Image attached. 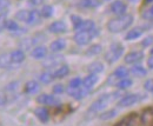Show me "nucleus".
I'll use <instances>...</instances> for the list:
<instances>
[{
	"mask_svg": "<svg viewBox=\"0 0 153 126\" xmlns=\"http://www.w3.org/2000/svg\"><path fill=\"white\" fill-rule=\"evenodd\" d=\"M70 73V67L67 66V65H62V66H60L59 69H57L53 74H54V78L56 79H61V78H65L67 74Z\"/></svg>",
	"mask_w": 153,
	"mask_h": 126,
	"instance_id": "nucleus-22",
	"label": "nucleus"
},
{
	"mask_svg": "<svg viewBox=\"0 0 153 126\" xmlns=\"http://www.w3.org/2000/svg\"><path fill=\"white\" fill-rule=\"evenodd\" d=\"M143 95L140 94H135V93H131V94H126L124 95L119 101H118V107L120 108H125V107H130L134 104H137L138 101H140L143 98Z\"/></svg>",
	"mask_w": 153,
	"mask_h": 126,
	"instance_id": "nucleus-5",
	"label": "nucleus"
},
{
	"mask_svg": "<svg viewBox=\"0 0 153 126\" xmlns=\"http://www.w3.org/2000/svg\"><path fill=\"white\" fill-rule=\"evenodd\" d=\"M143 34V30L141 28H133L131 31H128L125 36L126 40H134V39H138L139 37Z\"/></svg>",
	"mask_w": 153,
	"mask_h": 126,
	"instance_id": "nucleus-27",
	"label": "nucleus"
},
{
	"mask_svg": "<svg viewBox=\"0 0 153 126\" xmlns=\"http://www.w3.org/2000/svg\"><path fill=\"white\" fill-rule=\"evenodd\" d=\"M143 58H144V53L141 51L130 52L128 54L125 55V63L126 64H130V65H133V64H137V63L141 61Z\"/></svg>",
	"mask_w": 153,
	"mask_h": 126,
	"instance_id": "nucleus-12",
	"label": "nucleus"
},
{
	"mask_svg": "<svg viewBox=\"0 0 153 126\" xmlns=\"http://www.w3.org/2000/svg\"><path fill=\"white\" fill-rule=\"evenodd\" d=\"M87 71L90 73L99 74V73H101L104 71V65H102V63H100V61H94V63H92V64H90V65L87 66Z\"/></svg>",
	"mask_w": 153,
	"mask_h": 126,
	"instance_id": "nucleus-21",
	"label": "nucleus"
},
{
	"mask_svg": "<svg viewBox=\"0 0 153 126\" xmlns=\"http://www.w3.org/2000/svg\"><path fill=\"white\" fill-rule=\"evenodd\" d=\"M62 60H64V57H62V55L53 54V55L48 57L47 59H45V61L42 63V65H44V67H46V69H51V67H54V66L59 65L60 63H62Z\"/></svg>",
	"mask_w": 153,
	"mask_h": 126,
	"instance_id": "nucleus-11",
	"label": "nucleus"
},
{
	"mask_svg": "<svg viewBox=\"0 0 153 126\" xmlns=\"http://www.w3.org/2000/svg\"><path fill=\"white\" fill-rule=\"evenodd\" d=\"M6 24H7V19H6V14H0V32L6 28Z\"/></svg>",
	"mask_w": 153,
	"mask_h": 126,
	"instance_id": "nucleus-43",
	"label": "nucleus"
},
{
	"mask_svg": "<svg viewBox=\"0 0 153 126\" xmlns=\"http://www.w3.org/2000/svg\"><path fill=\"white\" fill-rule=\"evenodd\" d=\"M6 28L10 31V32H13L16 33L17 31H19V25L17 24V21L14 20H7V24H6Z\"/></svg>",
	"mask_w": 153,
	"mask_h": 126,
	"instance_id": "nucleus-35",
	"label": "nucleus"
},
{
	"mask_svg": "<svg viewBox=\"0 0 153 126\" xmlns=\"http://www.w3.org/2000/svg\"><path fill=\"white\" fill-rule=\"evenodd\" d=\"M151 53H152V54H153V48H152V50H151Z\"/></svg>",
	"mask_w": 153,
	"mask_h": 126,
	"instance_id": "nucleus-49",
	"label": "nucleus"
},
{
	"mask_svg": "<svg viewBox=\"0 0 153 126\" xmlns=\"http://www.w3.org/2000/svg\"><path fill=\"white\" fill-rule=\"evenodd\" d=\"M40 19H41V13L39 11H37V10L30 11V16H28L27 24L28 25H37V24L40 22Z\"/></svg>",
	"mask_w": 153,
	"mask_h": 126,
	"instance_id": "nucleus-19",
	"label": "nucleus"
},
{
	"mask_svg": "<svg viewBox=\"0 0 153 126\" xmlns=\"http://www.w3.org/2000/svg\"><path fill=\"white\" fill-rule=\"evenodd\" d=\"M124 53V46L119 42H113L110 46V50L105 54V59L108 64H113L119 60V58Z\"/></svg>",
	"mask_w": 153,
	"mask_h": 126,
	"instance_id": "nucleus-4",
	"label": "nucleus"
},
{
	"mask_svg": "<svg viewBox=\"0 0 153 126\" xmlns=\"http://www.w3.org/2000/svg\"><path fill=\"white\" fill-rule=\"evenodd\" d=\"M82 85V80L79 78V77H76V78H73L72 80H70V83H68V87H80Z\"/></svg>",
	"mask_w": 153,
	"mask_h": 126,
	"instance_id": "nucleus-36",
	"label": "nucleus"
},
{
	"mask_svg": "<svg viewBox=\"0 0 153 126\" xmlns=\"http://www.w3.org/2000/svg\"><path fill=\"white\" fill-rule=\"evenodd\" d=\"M46 55H47V48L45 46H37L31 52V57L34 59H42Z\"/></svg>",
	"mask_w": 153,
	"mask_h": 126,
	"instance_id": "nucleus-17",
	"label": "nucleus"
},
{
	"mask_svg": "<svg viewBox=\"0 0 153 126\" xmlns=\"http://www.w3.org/2000/svg\"><path fill=\"white\" fill-rule=\"evenodd\" d=\"M106 1H108V0H106Z\"/></svg>",
	"mask_w": 153,
	"mask_h": 126,
	"instance_id": "nucleus-50",
	"label": "nucleus"
},
{
	"mask_svg": "<svg viewBox=\"0 0 153 126\" xmlns=\"http://www.w3.org/2000/svg\"><path fill=\"white\" fill-rule=\"evenodd\" d=\"M113 73H114L119 79H123V78H126V77L128 75V70L125 69L124 66H119V67L115 69V71Z\"/></svg>",
	"mask_w": 153,
	"mask_h": 126,
	"instance_id": "nucleus-34",
	"label": "nucleus"
},
{
	"mask_svg": "<svg viewBox=\"0 0 153 126\" xmlns=\"http://www.w3.org/2000/svg\"><path fill=\"white\" fill-rule=\"evenodd\" d=\"M145 2H153V0H145Z\"/></svg>",
	"mask_w": 153,
	"mask_h": 126,
	"instance_id": "nucleus-48",
	"label": "nucleus"
},
{
	"mask_svg": "<svg viewBox=\"0 0 153 126\" xmlns=\"http://www.w3.org/2000/svg\"><path fill=\"white\" fill-rule=\"evenodd\" d=\"M152 42H153V37H147V38L144 39V41H143V46H149V45H151Z\"/></svg>",
	"mask_w": 153,
	"mask_h": 126,
	"instance_id": "nucleus-44",
	"label": "nucleus"
},
{
	"mask_svg": "<svg viewBox=\"0 0 153 126\" xmlns=\"http://www.w3.org/2000/svg\"><path fill=\"white\" fill-rule=\"evenodd\" d=\"M145 17H149V18H152L153 17V6L149 10V12L145 14Z\"/></svg>",
	"mask_w": 153,
	"mask_h": 126,
	"instance_id": "nucleus-47",
	"label": "nucleus"
},
{
	"mask_svg": "<svg viewBox=\"0 0 153 126\" xmlns=\"http://www.w3.org/2000/svg\"><path fill=\"white\" fill-rule=\"evenodd\" d=\"M52 91H53L54 94H62L65 92V89H64V85L62 84H57V85L53 86Z\"/></svg>",
	"mask_w": 153,
	"mask_h": 126,
	"instance_id": "nucleus-40",
	"label": "nucleus"
},
{
	"mask_svg": "<svg viewBox=\"0 0 153 126\" xmlns=\"http://www.w3.org/2000/svg\"><path fill=\"white\" fill-rule=\"evenodd\" d=\"M18 85H19L18 81H13V83L8 84L5 90H6V92H14V91H17V89H18Z\"/></svg>",
	"mask_w": 153,
	"mask_h": 126,
	"instance_id": "nucleus-41",
	"label": "nucleus"
},
{
	"mask_svg": "<svg viewBox=\"0 0 153 126\" xmlns=\"http://www.w3.org/2000/svg\"><path fill=\"white\" fill-rule=\"evenodd\" d=\"M110 8H111V12L115 16H123V14H126L127 5L121 0H115L111 4Z\"/></svg>",
	"mask_w": 153,
	"mask_h": 126,
	"instance_id": "nucleus-7",
	"label": "nucleus"
},
{
	"mask_svg": "<svg viewBox=\"0 0 153 126\" xmlns=\"http://www.w3.org/2000/svg\"><path fill=\"white\" fill-rule=\"evenodd\" d=\"M67 30V26L64 21L61 20H57V21H53L50 26H48V31L51 33H54V34H59V33H64L66 32Z\"/></svg>",
	"mask_w": 153,
	"mask_h": 126,
	"instance_id": "nucleus-9",
	"label": "nucleus"
},
{
	"mask_svg": "<svg viewBox=\"0 0 153 126\" xmlns=\"http://www.w3.org/2000/svg\"><path fill=\"white\" fill-rule=\"evenodd\" d=\"M12 59L11 53H4L0 55V67L1 69H10L12 66Z\"/></svg>",
	"mask_w": 153,
	"mask_h": 126,
	"instance_id": "nucleus-20",
	"label": "nucleus"
},
{
	"mask_svg": "<svg viewBox=\"0 0 153 126\" xmlns=\"http://www.w3.org/2000/svg\"><path fill=\"white\" fill-rule=\"evenodd\" d=\"M11 59L13 64H21L25 60V52L22 50H16L11 52Z\"/></svg>",
	"mask_w": 153,
	"mask_h": 126,
	"instance_id": "nucleus-18",
	"label": "nucleus"
},
{
	"mask_svg": "<svg viewBox=\"0 0 153 126\" xmlns=\"http://www.w3.org/2000/svg\"><path fill=\"white\" fill-rule=\"evenodd\" d=\"M147 66H149V69H153V55L147 59Z\"/></svg>",
	"mask_w": 153,
	"mask_h": 126,
	"instance_id": "nucleus-46",
	"label": "nucleus"
},
{
	"mask_svg": "<svg viewBox=\"0 0 153 126\" xmlns=\"http://www.w3.org/2000/svg\"><path fill=\"white\" fill-rule=\"evenodd\" d=\"M133 22V16L132 14H123L117 16V18L111 19L107 22V30L111 33H119L121 31L127 30Z\"/></svg>",
	"mask_w": 153,
	"mask_h": 126,
	"instance_id": "nucleus-1",
	"label": "nucleus"
},
{
	"mask_svg": "<svg viewBox=\"0 0 153 126\" xmlns=\"http://www.w3.org/2000/svg\"><path fill=\"white\" fill-rule=\"evenodd\" d=\"M28 16H30V11L21 10V11H18V12H17L16 19H17V20H20V21H24V22H27Z\"/></svg>",
	"mask_w": 153,
	"mask_h": 126,
	"instance_id": "nucleus-33",
	"label": "nucleus"
},
{
	"mask_svg": "<svg viewBox=\"0 0 153 126\" xmlns=\"http://www.w3.org/2000/svg\"><path fill=\"white\" fill-rule=\"evenodd\" d=\"M71 20H72V24H73V27H74V30L76 31V28L81 25V22H82V19L80 18L79 16H71Z\"/></svg>",
	"mask_w": 153,
	"mask_h": 126,
	"instance_id": "nucleus-38",
	"label": "nucleus"
},
{
	"mask_svg": "<svg viewBox=\"0 0 153 126\" xmlns=\"http://www.w3.org/2000/svg\"><path fill=\"white\" fill-rule=\"evenodd\" d=\"M24 91H25L26 94H36L40 91V85L36 80H30V81H27L25 84Z\"/></svg>",
	"mask_w": 153,
	"mask_h": 126,
	"instance_id": "nucleus-15",
	"label": "nucleus"
},
{
	"mask_svg": "<svg viewBox=\"0 0 153 126\" xmlns=\"http://www.w3.org/2000/svg\"><path fill=\"white\" fill-rule=\"evenodd\" d=\"M132 84H133V81H132L131 79H128V78H123V79H120L119 83L117 84V87H118L119 90H126V89H130V87L132 86Z\"/></svg>",
	"mask_w": 153,
	"mask_h": 126,
	"instance_id": "nucleus-28",
	"label": "nucleus"
},
{
	"mask_svg": "<svg viewBox=\"0 0 153 126\" xmlns=\"http://www.w3.org/2000/svg\"><path fill=\"white\" fill-rule=\"evenodd\" d=\"M37 103L41 104V105H48V106H58L60 104V100L57 97L51 95V94H40L39 97H37Z\"/></svg>",
	"mask_w": 153,
	"mask_h": 126,
	"instance_id": "nucleus-6",
	"label": "nucleus"
},
{
	"mask_svg": "<svg viewBox=\"0 0 153 126\" xmlns=\"http://www.w3.org/2000/svg\"><path fill=\"white\" fill-rule=\"evenodd\" d=\"M34 114L41 123H47L50 120V112L44 106H40L34 110Z\"/></svg>",
	"mask_w": 153,
	"mask_h": 126,
	"instance_id": "nucleus-14",
	"label": "nucleus"
},
{
	"mask_svg": "<svg viewBox=\"0 0 153 126\" xmlns=\"http://www.w3.org/2000/svg\"><path fill=\"white\" fill-rule=\"evenodd\" d=\"M144 87H145L146 91L153 93V79H147V80L145 81V84H144Z\"/></svg>",
	"mask_w": 153,
	"mask_h": 126,
	"instance_id": "nucleus-42",
	"label": "nucleus"
},
{
	"mask_svg": "<svg viewBox=\"0 0 153 126\" xmlns=\"http://www.w3.org/2000/svg\"><path fill=\"white\" fill-rule=\"evenodd\" d=\"M65 47H66V40L65 39H57L53 42H51V45H50V50L53 53H57V52L62 51Z\"/></svg>",
	"mask_w": 153,
	"mask_h": 126,
	"instance_id": "nucleus-16",
	"label": "nucleus"
},
{
	"mask_svg": "<svg viewBox=\"0 0 153 126\" xmlns=\"http://www.w3.org/2000/svg\"><path fill=\"white\" fill-rule=\"evenodd\" d=\"M101 50H102V47H101V45H99V44L91 45V46L88 47V50L86 51V55H97V54H99L101 52Z\"/></svg>",
	"mask_w": 153,
	"mask_h": 126,
	"instance_id": "nucleus-31",
	"label": "nucleus"
},
{
	"mask_svg": "<svg viewBox=\"0 0 153 126\" xmlns=\"http://www.w3.org/2000/svg\"><path fill=\"white\" fill-rule=\"evenodd\" d=\"M140 122L143 126H153V107L146 108L141 113Z\"/></svg>",
	"mask_w": 153,
	"mask_h": 126,
	"instance_id": "nucleus-10",
	"label": "nucleus"
},
{
	"mask_svg": "<svg viewBox=\"0 0 153 126\" xmlns=\"http://www.w3.org/2000/svg\"><path fill=\"white\" fill-rule=\"evenodd\" d=\"M94 27H96V25H94L93 20H82L81 25L76 28V32H79V31H91Z\"/></svg>",
	"mask_w": 153,
	"mask_h": 126,
	"instance_id": "nucleus-24",
	"label": "nucleus"
},
{
	"mask_svg": "<svg viewBox=\"0 0 153 126\" xmlns=\"http://www.w3.org/2000/svg\"><path fill=\"white\" fill-rule=\"evenodd\" d=\"M88 92H90V91L86 90L85 87H81V86H80V87H76V89H74V87H68V89H67L68 95L73 97L76 100H80V99L85 98Z\"/></svg>",
	"mask_w": 153,
	"mask_h": 126,
	"instance_id": "nucleus-8",
	"label": "nucleus"
},
{
	"mask_svg": "<svg viewBox=\"0 0 153 126\" xmlns=\"http://www.w3.org/2000/svg\"><path fill=\"white\" fill-rule=\"evenodd\" d=\"M100 5V0H80L79 6L85 8H94Z\"/></svg>",
	"mask_w": 153,
	"mask_h": 126,
	"instance_id": "nucleus-25",
	"label": "nucleus"
},
{
	"mask_svg": "<svg viewBox=\"0 0 153 126\" xmlns=\"http://www.w3.org/2000/svg\"><path fill=\"white\" fill-rule=\"evenodd\" d=\"M7 100H8V97H7L6 90H0V107L5 106L7 104Z\"/></svg>",
	"mask_w": 153,
	"mask_h": 126,
	"instance_id": "nucleus-37",
	"label": "nucleus"
},
{
	"mask_svg": "<svg viewBox=\"0 0 153 126\" xmlns=\"http://www.w3.org/2000/svg\"><path fill=\"white\" fill-rule=\"evenodd\" d=\"M53 7L51 6V5H45L42 8H41V11H40V13H41V17L42 18H51L52 16H53Z\"/></svg>",
	"mask_w": 153,
	"mask_h": 126,
	"instance_id": "nucleus-30",
	"label": "nucleus"
},
{
	"mask_svg": "<svg viewBox=\"0 0 153 126\" xmlns=\"http://www.w3.org/2000/svg\"><path fill=\"white\" fill-rule=\"evenodd\" d=\"M131 73L135 75V77H145L146 74H147V71L143 67V66H133L132 69H131Z\"/></svg>",
	"mask_w": 153,
	"mask_h": 126,
	"instance_id": "nucleus-32",
	"label": "nucleus"
},
{
	"mask_svg": "<svg viewBox=\"0 0 153 126\" xmlns=\"http://www.w3.org/2000/svg\"><path fill=\"white\" fill-rule=\"evenodd\" d=\"M53 79H56V78H54V74H53L52 72H48V71L41 73V74L39 75V80H40V83H42V84H45V85L51 84V83L53 81Z\"/></svg>",
	"mask_w": 153,
	"mask_h": 126,
	"instance_id": "nucleus-23",
	"label": "nucleus"
},
{
	"mask_svg": "<svg viewBox=\"0 0 153 126\" xmlns=\"http://www.w3.org/2000/svg\"><path fill=\"white\" fill-rule=\"evenodd\" d=\"M135 116H137V114L132 113V114L125 117V118L121 119L118 124H115V126H132L134 124V120H135Z\"/></svg>",
	"mask_w": 153,
	"mask_h": 126,
	"instance_id": "nucleus-26",
	"label": "nucleus"
},
{
	"mask_svg": "<svg viewBox=\"0 0 153 126\" xmlns=\"http://www.w3.org/2000/svg\"><path fill=\"white\" fill-rule=\"evenodd\" d=\"M98 34H99V30H97L94 27L91 31H79V32H76L73 37V39H74L76 44L80 45V46H84V45H87Z\"/></svg>",
	"mask_w": 153,
	"mask_h": 126,
	"instance_id": "nucleus-3",
	"label": "nucleus"
},
{
	"mask_svg": "<svg viewBox=\"0 0 153 126\" xmlns=\"http://www.w3.org/2000/svg\"><path fill=\"white\" fill-rule=\"evenodd\" d=\"M117 114H118V111L117 110H108L106 112H102L99 116V119H101V120H108V119L114 118Z\"/></svg>",
	"mask_w": 153,
	"mask_h": 126,
	"instance_id": "nucleus-29",
	"label": "nucleus"
},
{
	"mask_svg": "<svg viewBox=\"0 0 153 126\" xmlns=\"http://www.w3.org/2000/svg\"><path fill=\"white\" fill-rule=\"evenodd\" d=\"M99 80V77L98 74H94V73H90L84 80H82V87H85L86 90L91 91L93 89V86L96 85Z\"/></svg>",
	"mask_w": 153,
	"mask_h": 126,
	"instance_id": "nucleus-13",
	"label": "nucleus"
},
{
	"mask_svg": "<svg viewBox=\"0 0 153 126\" xmlns=\"http://www.w3.org/2000/svg\"><path fill=\"white\" fill-rule=\"evenodd\" d=\"M117 98H119V93L118 92H112V93H107L101 95L100 98H98L97 100H94L91 105V107L88 110V112L91 113H98L101 110L108 106V104H111L112 101H114Z\"/></svg>",
	"mask_w": 153,
	"mask_h": 126,
	"instance_id": "nucleus-2",
	"label": "nucleus"
},
{
	"mask_svg": "<svg viewBox=\"0 0 153 126\" xmlns=\"http://www.w3.org/2000/svg\"><path fill=\"white\" fill-rule=\"evenodd\" d=\"M119 80H120V79H119V78L115 75L114 73H112V74L108 77V79H107V84H108V85H113V86H117V84L119 83Z\"/></svg>",
	"mask_w": 153,
	"mask_h": 126,
	"instance_id": "nucleus-39",
	"label": "nucleus"
},
{
	"mask_svg": "<svg viewBox=\"0 0 153 126\" xmlns=\"http://www.w3.org/2000/svg\"><path fill=\"white\" fill-rule=\"evenodd\" d=\"M45 0H28V2L31 4V5H33V6H37V5H40L41 2H44Z\"/></svg>",
	"mask_w": 153,
	"mask_h": 126,
	"instance_id": "nucleus-45",
	"label": "nucleus"
}]
</instances>
